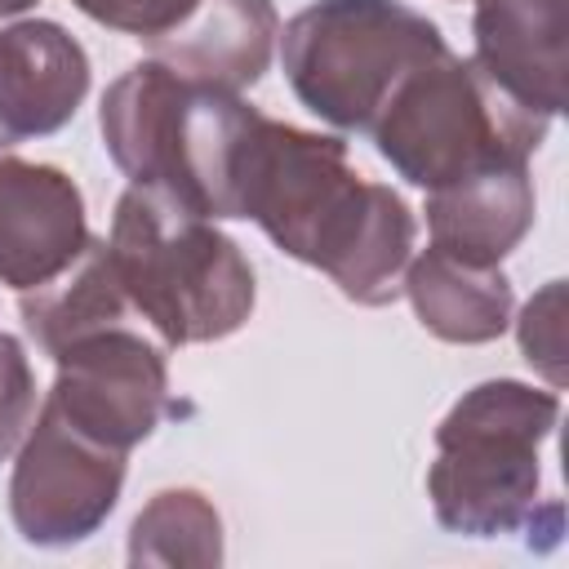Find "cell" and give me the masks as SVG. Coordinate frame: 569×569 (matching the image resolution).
Instances as JSON below:
<instances>
[{"label": "cell", "mask_w": 569, "mask_h": 569, "mask_svg": "<svg viewBox=\"0 0 569 569\" xmlns=\"http://www.w3.org/2000/svg\"><path fill=\"white\" fill-rule=\"evenodd\" d=\"M236 218H253L276 249L325 271L342 298L387 307L413 258V213L351 169L347 142L253 111L236 156Z\"/></svg>", "instance_id": "6da1fadb"}, {"label": "cell", "mask_w": 569, "mask_h": 569, "mask_svg": "<svg viewBox=\"0 0 569 569\" xmlns=\"http://www.w3.org/2000/svg\"><path fill=\"white\" fill-rule=\"evenodd\" d=\"M556 418V391L516 378L471 387L436 427V462L427 471L436 520L467 538L560 533V502L542 498L538 467Z\"/></svg>", "instance_id": "7a4b0ae2"}, {"label": "cell", "mask_w": 569, "mask_h": 569, "mask_svg": "<svg viewBox=\"0 0 569 569\" xmlns=\"http://www.w3.org/2000/svg\"><path fill=\"white\" fill-rule=\"evenodd\" d=\"M258 107L147 58L102 93L107 156L133 187H151L204 218H236V156Z\"/></svg>", "instance_id": "3957f363"}, {"label": "cell", "mask_w": 569, "mask_h": 569, "mask_svg": "<svg viewBox=\"0 0 569 569\" xmlns=\"http://www.w3.org/2000/svg\"><path fill=\"white\" fill-rule=\"evenodd\" d=\"M111 271L129 307L169 342H218L236 333L258 298L253 267L213 218L133 187L120 196L107 240Z\"/></svg>", "instance_id": "277c9868"}, {"label": "cell", "mask_w": 569, "mask_h": 569, "mask_svg": "<svg viewBox=\"0 0 569 569\" xmlns=\"http://www.w3.org/2000/svg\"><path fill=\"white\" fill-rule=\"evenodd\" d=\"M547 124V116L502 93L471 58L440 53L400 80L369 133L405 182L440 191L485 169L529 164Z\"/></svg>", "instance_id": "5b68a950"}, {"label": "cell", "mask_w": 569, "mask_h": 569, "mask_svg": "<svg viewBox=\"0 0 569 569\" xmlns=\"http://www.w3.org/2000/svg\"><path fill=\"white\" fill-rule=\"evenodd\" d=\"M280 40L289 89L342 133H369L400 80L449 53L440 27L400 0H316Z\"/></svg>", "instance_id": "8992f818"}, {"label": "cell", "mask_w": 569, "mask_h": 569, "mask_svg": "<svg viewBox=\"0 0 569 569\" xmlns=\"http://www.w3.org/2000/svg\"><path fill=\"white\" fill-rule=\"evenodd\" d=\"M124 453L76 431L49 400L13 462L9 516L36 547H71L89 538L116 507Z\"/></svg>", "instance_id": "52a82bcc"}, {"label": "cell", "mask_w": 569, "mask_h": 569, "mask_svg": "<svg viewBox=\"0 0 569 569\" xmlns=\"http://www.w3.org/2000/svg\"><path fill=\"white\" fill-rule=\"evenodd\" d=\"M53 365L58 378L44 400L98 445L129 453L160 427L164 413H173L164 356L124 325L76 338L53 356Z\"/></svg>", "instance_id": "ba28073f"}, {"label": "cell", "mask_w": 569, "mask_h": 569, "mask_svg": "<svg viewBox=\"0 0 569 569\" xmlns=\"http://www.w3.org/2000/svg\"><path fill=\"white\" fill-rule=\"evenodd\" d=\"M84 196L58 164L0 160V280L40 289L84 249Z\"/></svg>", "instance_id": "9c48e42d"}, {"label": "cell", "mask_w": 569, "mask_h": 569, "mask_svg": "<svg viewBox=\"0 0 569 569\" xmlns=\"http://www.w3.org/2000/svg\"><path fill=\"white\" fill-rule=\"evenodd\" d=\"M84 93L89 58L67 27L49 18L0 27V151L58 133Z\"/></svg>", "instance_id": "30bf717a"}, {"label": "cell", "mask_w": 569, "mask_h": 569, "mask_svg": "<svg viewBox=\"0 0 569 569\" xmlns=\"http://www.w3.org/2000/svg\"><path fill=\"white\" fill-rule=\"evenodd\" d=\"M471 62L520 107H565V0H476Z\"/></svg>", "instance_id": "8fae6325"}, {"label": "cell", "mask_w": 569, "mask_h": 569, "mask_svg": "<svg viewBox=\"0 0 569 569\" xmlns=\"http://www.w3.org/2000/svg\"><path fill=\"white\" fill-rule=\"evenodd\" d=\"M276 36L280 18L271 0H196L173 31L147 44L151 58L173 67L178 76L240 93L262 80Z\"/></svg>", "instance_id": "7c38bea8"}, {"label": "cell", "mask_w": 569, "mask_h": 569, "mask_svg": "<svg viewBox=\"0 0 569 569\" xmlns=\"http://www.w3.org/2000/svg\"><path fill=\"white\" fill-rule=\"evenodd\" d=\"M533 182L525 164L485 169L427 191L431 244L471 267H498L533 227Z\"/></svg>", "instance_id": "4fadbf2b"}, {"label": "cell", "mask_w": 569, "mask_h": 569, "mask_svg": "<svg viewBox=\"0 0 569 569\" xmlns=\"http://www.w3.org/2000/svg\"><path fill=\"white\" fill-rule=\"evenodd\" d=\"M400 289L422 329L445 342H493L511 320V280L498 267L458 262L436 244L409 258Z\"/></svg>", "instance_id": "5bb4252c"}, {"label": "cell", "mask_w": 569, "mask_h": 569, "mask_svg": "<svg viewBox=\"0 0 569 569\" xmlns=\"http://www.w3.org/2000/svg\"><path fill=\"white\" fill-rule=\"evenodd\" d=\"M129 311L133 307L111 271L107 240H93V236L84 240V249L62 276H53L40 289H22V320L44 356H58L62 347H71L93 329L124 325Z\"/></svg>", "instance_id": "9a60e30c"}, {"label": "cell", "mask_w": 569, "mask_h": 569, "mask_svg": "<svg viewBox=\"0 0 569 569\" xmlns=\"http://www.w3.org/2000/svg\"><path fill=\"white\" fill-rule=\"evenodd\" d=\"M133 565H218L222 560V520L213 502L196 489L156 493L129 533Z\"/></svg>", "instance_id": "2e32d148"}, {"label": "cell", "mask_w": 569, "mask_h": 569, "mask_svg": "<svg viewBox=\"0 0 569 569\" xmlns=\"http://www.w3.org/2000/svg\"><path fill=\"white\" fill-rule=\"evenodd\" d=\"M520 356L551 382H565V284L551 280L538 298H529L520 316Z\"/></svg>", "instance_id": "e0dca14e"}, {"label": "cell", "mask_w": 569, "mask_h": 569, "mask_svg": "<svg viewBox=\"0 0 569 569\" xmlns=\"http://www.w3.org/2000/svg\"><path fill=\"white\" fill-rule=\"evenodd\" d=\"M36 418V378L18 338L0 333V462L22 445Z\"/></svg>", "instance_id": "ac0fdd59"}, {"label": "cell", "mask_w": 569, "mask_h": 569, "mask_svg": "<svg viewBox=\"0 0 569 569\" xmlns=\"http://www.w3.org/2000/svg\"><path fill=\"white\" fill-rule=\"evenodd\" d=\"M84 18L111 27V31H124V36H138V40H156L164 31H173L196 0H71Z\"/></svg>", "instance_id": "d6986e66"}, {"label": "cell", "mask_w": 569, "mask_h": 569, "mask_svg": "<svg viewBox=\"0 0 569 569\" xmlns=\"http://www.w3.org/2000/svg\"><path fill=\"white\" fill-rule=\"evenodd\" d=\"M36 0H0V18H13V13H22V9H31Z\"/></svg>", "instance_id": "ffe728a7"}]
</instances>
